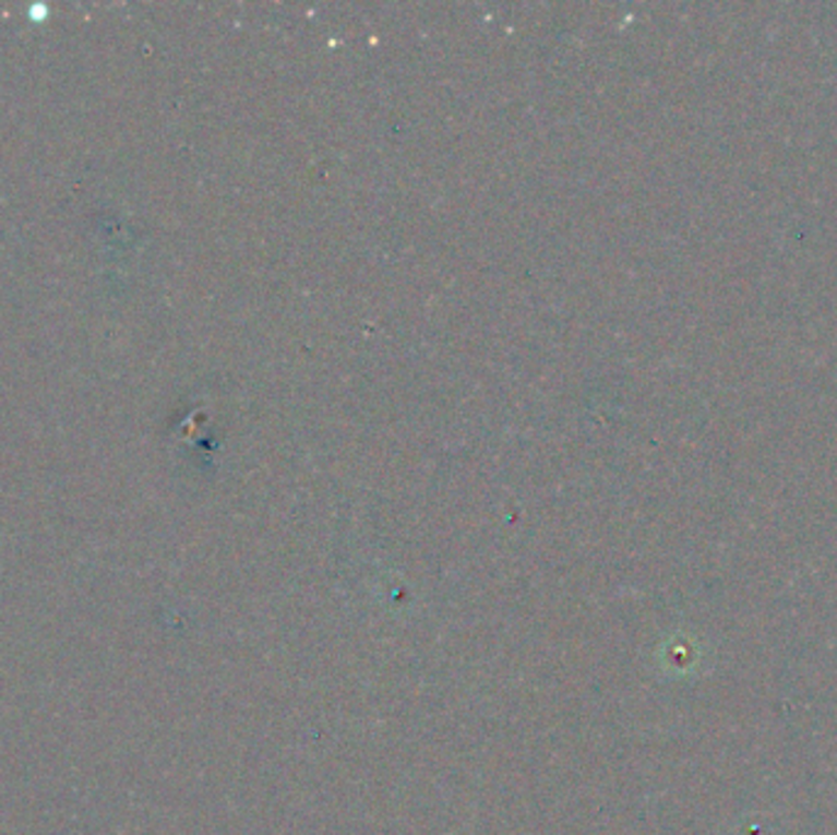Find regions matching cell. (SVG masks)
<instances>
[]
</instances>
